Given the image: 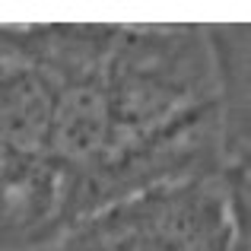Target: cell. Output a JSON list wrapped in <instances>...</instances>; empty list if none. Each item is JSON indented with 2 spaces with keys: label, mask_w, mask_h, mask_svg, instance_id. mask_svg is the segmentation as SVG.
<instances>
[{
  "label": "cell",
  "mask_w": 251,
  "mask_h": 251,
  "mask_svg": "<svg viewBox=\"0 0 251 251\" xmlns=\"http://www.w3.org/2000/svg\"><path fill=\"white\" fill-rule=\"evenodd\" d=\"M42 251H251V159L130 194Z\"/></svg>",
  "instance_id": "6da1fadb"
}]
</instances>
